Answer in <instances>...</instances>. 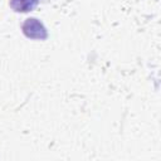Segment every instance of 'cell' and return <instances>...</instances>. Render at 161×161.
<instances>
[{
    "instance_id": "cell-1",
    "label": "cell",
    "mask_w": 161,
    "mask_h": 161,
    "mask_svg": "<svg viewBox=\"0 0 161 161\" xmlns=\"http://www.w3.org/2000/svg\"><path fill=\"white\" fill-rule=\"evenodd\" d=\"M23 31L28 38L33 39H44L47 36L45 28L36 19H26V21L23 24Z\"/></svg>"
},
{
    "instance_id": "cell-2",
    "label": "cell",
    "mask_w": 161,
    "mask_h": 161,
    "mask_svg": "<svg viewBox=\"0 0 161 161\" xmlns=\"http://www.w3.org/2000/svg\"><path fill=\"white\" fill-rule=\"evenodd\" d=\"M39 0H10V6L18 13H28L38 5Z\"/></svg>"
}]
</instances>
